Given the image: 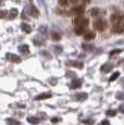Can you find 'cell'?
I'll use <instances>...</instances> for the list:
<instances>
[{
	"mask_svg": "<svg viewBox=\"0 0 124 125\" xmlns=\"http://www.w3.org/2000/svg\"><path fill=\"white\" fill-rule=\"evenodd\" d=\"M82 48L85 50V51H93L94 50V46L93 45H87V44H83Z\"/></svg>",
	"mask_w": 124,
	"mask_h": 125,
	"instance_id": "cell-21",
	"label": "cell"
},
{
	"mask_svg": "<svg viewBox=\"0 0 124 125\" xmlns=\"http://www.w3.org/2000/svg\"><path fill=\"white\" fill-rule=\"evenodd\" d=\"M19 51L23 54H26L30 52V47L27 45H21V46H19Z\"/></svg>",
	"mask_w": 124,
	"mask_h": 125,
	"instance_id": "cell-15",
	"label": "cell"
},
{
	"mask_svg": "<svg viewBox=\"0 0 124 125\" xmlns=\"http://www.w3.org/2000/svg\"><path fill=\"white\" fill-rule=\"evenodd\" d=\"M28 9H30V15L31 16H33V18H38L39 11H38V9L34 6V4H31V6L28 7Z\"/></svg>",
	"mask_w": 124,
	"mask_h": 125,
	"instance_id": "cell-7",
	"label": "cell"
},
{
	"mask_svg": "<svg viewBox=\"0 0 124 125\" xmlns=\"http://www.w3.org/2000/svg\"><path fill=\"white\" fill-rule=\"evenodd\" d=\"M6 58H7V60H9V61H11V62H14V63H20L21 62V58L14 53H7Z\"/></svg>",
	"mask_w": 124,
	"mask_h": 125,
	"instance_id": "cell-6",
	"label": "cell"
},
{
	"mask_svg": "<svg viewBox=\"0 0 124 125\" xmlns=\"http://www.w3.org/2000/svg\"><path fill=\"white\" fill-rule=\"evenodd\" d=\"M50 83H51L52 85H54V84L57 83V80H56V78H53V80H50Z\"/></svg>",
	"mask_w": 124,
	"mask_h": 125,
	"instance_id": "cell-37",
	"label": "cell"
},
{
	"mask_svg": "<svg viewBox=\"0 0 124 125\" xmlns=\"http://www.w3.org/2000/svg\"><path fill=\"white\" fill-rule=\"evenodd\" d=\"M18 9H11L10 10V13H9V19L10 20H13L14 18H16V15H18Z\"/></svg>",
	"mask_w": 124,
	"mask_h": 125,
	"instance_id": "cell-19",
	"label": "cell"
},
{
	"mask_svg": "<svg viewBox=\"0 0 124 125\" xmlns=\"http://www.w3.org/2000/svg\"><path fill=\"white\" fill-rule=\"evenodd\" d=\"M7 15H8V12L6 10H0V19H4Z\"/></svg>",
	"mask_w": 124,
	"mask_h": 125,
	"instance_id": "cell-29",
	"label": "cell"
},
{
	"mask_svg": "<svg viewBox=\"0 0 124 125\" xmlns=\"http://www.w3.org/2000/svg\"><path fill=\"white\" fill-rule=\"evenodd\" d=\"M33 42H34L36 46H44L45 45V40L40 39V38H34V39H33Z\"/></svg>",
	"mask_w": 124,
	"mask_h": 125,
	"instance_id": "cell-20",
	"label": "cell"
},
{
	"mask_svg": "<svg viewBox=\"0 0 124 125\" xmlns=\"http://www.w3.org/2000/svg\"><path fill=\"white\" fill-rule=\"evenodd\" d=\"M121 51H122L121 49H115V50H113V51L110 52V56H114V54H116V53H120Z\"/></svg>",
	"mask_w": 124,
	"mask_h": 125,
	"instance_id": "cell-32",
	"label": "cell"
},
{
	"mask_svg": "<svg viewBox=\"0 0 124 125\" xmlns=\"http://www.w3.org/2000/svg\"><path fill=\"white\" fill-rule=\"evenodd\" d=\"M59 121H60V119H58V117H52L51 119L52 123H57V122H59Z\"/></svg>",
	"mask_w": 124,
	"mask_h": 125,
	"instance_id": "cell-34",
	"label": "cell"
},
{
	"mask_svg": "<svg viewBox=\"0 0 124 125\" xmlns=\"http://www.w3.org/2000/svg\"><path fill=\"white\" fill-rule=\"evenodd\" d=\"M21 28H22V31L26 34H30L31 32H32V27H31V25H28L27 23H22L21 24Z\"/></svg>",
	"mask_w": 124,
	"mask_h": 125,
	"instance_id": "cell-13",
	"label": "cell"
},
{
	"mask_svg": "<svg viewBox=\"0 0 124 125\" xmlns=\"http://www.w3.org/2000/svg\"><path fill=\"white\" fill-rule=\"evenodd\" d=\"M38 31H39V33L40 34H42V35H47V27L45 25H41L39 28H38Z\"/></svg>",
	"mask_w": 124,
	"mask_h": 125,
	"instance_id": "cell-26",
	"label": "cell"
},
{
	"mask_svg": "<svg viewBox=\"0 0 124 125\" xmlns=\"http://www.w3.org/2000/svg\"><path fill=\"white\" fill-rule=\"evenodd\" d=\"M51 97V94L50 93H44V94H40L35 97V100H45V99H48V98Z\"/></svg>",
	"mask_w": 124,
	"mask_h": 125,
	"instance_id": "cell-12",
	"label": "cell"
},
{
	"mask_svg": "<svg viewBox=\"0 0 124 125\" xmlns=\"http://www.w3.org/2000/svg\"><path fill=\"white\" fill-rule=\"evenodd\" d=\"M75 34L76 35H83L86 32V28H81V27H75Z\"/></svg>",
	"mask_w": 124,
	"mask_h": 125,
	"instance_id": "cell-24",
	"label": "cell"
},
{
	"mask_svg": "<svg viewBox=\"0 0 124 125\" xmlns=\"http://www.w3.org/2000/svg\"><path fill=\"white\" fill-rule=\"evenodd\" d=\"M119 111L124 113V105H120V108H119Z\"/></svg>",
	"mask_w": 124,
	"mask_h": 125,
	"instance_id": "cell-36",
	"label": "cell"
},
{
	"mask_svg": "<svg viewBox=\"0 0 124 125\" xmlns=\"http://www.w3.org/2000/svg\"><path fill=\"white\" fill-rule=\"evenodd\" d=\"M57 14H60V15H64V16L72 15L70 11H64V10H60V9H59V10H57Z\"/></svg>",
	"mask_w": 124,
	"mask_h": 125,
	"instance_id": "cell-22",
	"label": "cell"
},
{
	"mask_svg": "<svg viewBox=\"0 0 124 125\" xmlns=\"http://www.w3.org/2000/svg\"><path fill=\"white\" fill-rule=\"evenodd\" d=\"M87 94L86 93H78L75 95V99L78 100V101H84V100L87 99Z\"/></svg>",
	"mask_w": 124,
	"mask_h": 125,
	"instance_id": "cell-11",
	"label": "cell"
},
{
	"mask_svg": "<svg viewBox=\"0 0 124 125\" xmlns=\"http://www.w3.org/2000/svg\"><path fill=\"white\" fill-rule=\"evenodd\" d=\"M1 2H2V0H0V4H1Z\"/></svg>",
	"mask_w": 124,
	"mask_h": 125,
	"instance_id": "cell-39",
	"label": "cell"
},
{
	"mask_svg": "<svg viewBox=\"0 0 124 125\" xmlns=\"http://www.w3.org/2000/svg\"><path fill=\"white\" fill-rule=\"evenodd\" d=\"M112 32L114 34H124V22L118 24V25H113Z\"/></svg>",
	"mask_w": 124,
	"mask_h": 125,
	"instance_id": "cell-5",
	"label": "cell"
},
{
	"mask_svg": "<svg viewBox=\"0 0 124 125\" xmlns=\"http://www.w3.org/2000/svg\"><path fill=\"white\" fill-rule=\"evenodd\" d=\"M84 39H86V40H92V39H94L95 38V33L93 32V31H86V32L84 33Z\"/></svg>",
	"mask_w": 124,
	"mask_h": 125,
	"instance_id": "cell-10",
	"label": "cell"
},
{
	"mask_svg": "<svg viewBox=\"0 0 124 125\" xmlns=\"http://www.w3.org/2000/svg\"><path fill=\"white\" fill-rule=\"evenodd\" d=\"M54 50H56L57 53H60L62 51V47H60V46H56V47H54Z\"/></svg>",
	"mask_w": 124,
	"mask_h": 125,
	"instance_id": "cell-33",
	"label": "cell"
},
{
	"mask_svg": "<svg viewBox=\"0 0 124 125\" xmlns=\"http://www.w3.org/2000/svg\"><path fill=\"white\" fill-rule=\"evenodd\" d=\"M89 13H90V15L92 16H97L100 13V10L98 8H93V9H90Z\"/></svg>",
	"mask_w": 124,
	"mask_h": 125,
	"instance_id": "cell-23",
	"label": "cell"
},
{
	"mask_svg": "<svg viewBox=\"0 0 124 125\" xmlns=\"http://www.w3.org/2000/svg\"><path fill=\"white\" fill-rule=\"evenodd\" d=\"M83 123L87 124V125H93V124H94V121H93L92 119H87V120H84V121H83Z\"/></svg>",
	"mask_w": 124,
	"mask_h": 125,
	"instance_id": "cell-31",
	"label": "cell"
},
{
	"mask_svg": "<svg viewBox=\"0 0 124 125\" xmlns=\"http://www.w3.org/2000/svg\"><path fill=\"white\" fill-rule=\"evenodd\" d=\"M51 38L53 40H60L61 39V36L58 34V33H56V32H52L51 33Z\"/></svg>",
	"mask_w": 124,
	"mask_h": 125,
	"instance_id": "cell-25",
	"label": "cell"
},
{
	"mask_svg": "<svg viewBox=\"0 0 124 125\" xmlns=\"http://www.w3.org/2000/svg\"><path fill=\"white\" fill-rule=\"evenodd\" d=\"M112 68H113V65L110 63H106V64H103V65L101 66V71L103 72V73H108V72H110Z\"/></svg>",
	"mask_w": 124,
	"mask_h": 125,
	"instance_id": "cell-16",
	"label": "cell"
},
{
	"mask_svg": "<svg viewBox=\"0 0 124 125\" xmlns=\"http://www.w3.org/2000/svg\"><path fill=\"white\" fill-rule=\"evenodd\" d=\"M68 65L70 66H74V68H77V69H83V63L82 62H77V61H69Z\"/></svg>",
	"mask_w": 124,
	"mask_h": 125,
	"instance_id": "cell-14",
	"label": "cell"
},
{
	"mask_svg": "<svg viewBox=\"0 0 124 125\" xmlns=\"http://www.w3.org/2000/svg\"><path fill=\"white\" fill-rule=\"evenodd\" d=\"M119 76H120V72H114V73L112 74V76L110 77V80H109V81H110V82H113V81H115L116 78L119 77Z\"/></svg>",
	"mask_w": 124,
	"mask_h": 125,
	"instance_id": "cell-27",
	"label": "cell"
},
{
	"mask_svg": "<svg viewBox=\"0 0 124 125\" xmlns=\"http://www.w3.org/2000/svg\"><path fill=\"white\" fill-rule=\"evenodd\" d=\"M106 114L108 115V116H115V115H116V111H115V110H108Z\"/></svg>",
	"mask_w": 124,
	"mask_h": 125,
	"instance_id": "cell-28",
	"label": "cell"
},
{
	"mask_svg": "<svg viewBox=\"0 0 124 125\" xmlns=\"http://www.w3.org/2000/svg\"><path fill=\"white\" fill-rule=\"evenodd\" d=\"M6 122L8 125H20V121H18V120H15V119H11V117L7 119Z\"/></svg>",
	"mask_w": 124,
	"mask_h": 125,
	"instance_id": "cell-18",
	"label": "cell"
},
{
	"mask_svg": "<svg viewBox=\"0 0 124 125\" xmlns=\"http://www.w3.org/2000/svg\"><path fill=\"white\" fill-rule=\"evenodd\" d=\"M27 121L30 122L31 124H38L40 122V119L39 117H37V116H28Z\"/></svg>",
	"mask_w": 124,
	"mask_h": 125,
	"instance_id": "cell-17",
	"label": "cell"
},
{
	"mask_svg": "<svg viewBox=\"0 0 124 125\" xmlns=\"http://www.w3.org/2000/svg\"><path fill=\"white\" fill-rule=\"evenodd\" d=\"M68 76H74V74H73L72 72H69V73H68Z\"/></svg>",
	"mask_w": 124,
	"mask_h": 125,
	"instance_id": "cell-38",
	"label": "cell"
},
{
	"mask_svg": "<svg viewBox=\"0 0 124 125\" xmlns=\"http://www.w3.org/2000/svg\"><path fill=\"white\" fill-rule=\"evenodd\" d=\"M71 14H75V15L80 16V15H83V13L85 12V7L84 6H75L74 8L71 9Z\"/></svg>",
	"mask_w": 124,
	"mask_h": 125,
	"instance_id": "cell-4",
	"label": "cell"
},
{
	"mask_svg": "<svg viewBox=\"0 0 124 125\" xmlns=\"http://www.w3.org/2000/svg\"><path fill=\"white\" fill-rule=\"evenodd\" d=\"M115 98L119 100H124V93H118L115 96Z\"/></svg>",
	"mask_w": 124,
	"mask_h": 125,
	"instance_id": "cell-30",
	"label": "cell"
},
{
	"mask_svg": "<svg viewBox=\"0 0 124 125\" xmlns=\"http://www.w3.org/2000/svg\"><path fill=\"white\" fill-rule=\"evenodd\" d=\"M107 26H108V24H107V22L104 20H97V21H95V23H94L95 30L99 31V32H103L107 28Z\"/></svg>",
	"mask_w": 124,
	"mask_h": 125,
	"instance_id": "cell-3",
	"label": "cell"
},
{
	"mask_svg": "<svg viewBox=\"0 0 124 125\" xmlns=\"http://www.w3.org/2000/svg\"><path fill=\"white\" fill-rule=\"evenodd\" d=\"M109 121H107V120H103V121L101 122V125H109Z\"/></svg>",
	"mask_w": 124,
	"mask_h": 125,
	"instance_id": "cell-35",
	"label": "cell"
},
{
	"mask_svg": "<svg viewBox=\"0 0 124 125\" xmlns=\"http://www.w3.org/2000/svg\"><path fill=\"white\" fill-rule=\"evenodd\" d=\"M110 21L112 25H118V24L124 22V13L123 12H114L111 14Z\"/></svg>",
	"mask_w": 124,
	"mask_h": 125,
	"instance_id": "cell-1",
	"label": "cell"
},
{
	"mask_svg": "<svg viewBox=\"0 0 124 125\" xmlns=\"http://www.w3.org/2000/svg\"><path fill=\"white\" fill-rule=\"evenodd\" d=\"M81 86H82V81H81V80H77V78H75V80L72 81V83H71L70 87H71V89H76V88H80Z\"/></svg>",
	"mask_w": 124,
	"mask_h": 125,
	"instance_id": "cell-9",
	"label": "cell"
},
{
	"mask_svg": "<svg viewBox=\"0 0 124 125\" xmlns=\"http://www.w3.org/2000/svg\"><path fill=\"white\" fill-rule=\"evenodd\" d=\"M59 4L62 7H68L70 4H77L76 0H59Z\"/></svg>",
	"mask_w": 124,
	"mask_h": 125,
	"instance_id": "cell-8",
	"label": "cell"
},
{
	"mask_svg": "<svg viewBox=\"0 0 124 125\" xmlns=\"http://www.w3.org/2000/svg\"><path fill=\"white\" fill-rule=\"evenodd\" d=\"M88 19L84 18L83 15H80V16H76L75 20H74V26L75 27H81V28H86L88 26Z\"/></svg>",
	"mask_w": 124,
	"mask_h": 125,
	"instance_id": "cell-2",
	"label": "cell"
}]
</instances>
